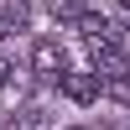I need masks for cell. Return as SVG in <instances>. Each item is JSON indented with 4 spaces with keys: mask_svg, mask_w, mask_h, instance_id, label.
Masks as SVG:
<instances>
[{
    "mask_svg": "<svg viewBox=\"0 0 130 130\" xmlns=\"http://www.w3.org/2000/svg\"><path fill=\"white\" fill-rule=\"evenodd\" d=\"M31 68H37L42 78H62V73H68V52H62L52 37H42L37 47H31Z\"/></svg>",
    "mask_w": 130,
    "mask_h": 130,
    "instance_id": "cell-1",
    "label": "cell"
},
{
    "mask_svg": "<svg viewBox=\"0 0 130 130\" xmlns=\"http://www.w3.org/2000/svg\"><path fill=\"white\" fill-rule=\"evenodd\" d=\"M99 89H104L99 73H62V94H68L73 104H94V99H99Z\"/></svg>",
    "mask_w": 130,
    "mask_h": 130,
    "instance_id": "cell-2",
    "label": "cell"
},
{
    "mask_svg": "<svg viewBox=\"0 0 130 130\" xmlns=\"http://www.w3.org/2000/svg\"><path fill=\"white\" fill-rule=\"evenodd\" d=\"M5 130H47V109H21V120H10Z\"/></svg>",
    "mask_w": 130,
    "mask_h": 130,
    "instance_id": "cell-3",
    "label": "cell"
},
{
    "mask_svg": "<svg viewBox=\"0 0 130 130\" xmlns=\"http://www.w3.org/2000/svg\"><path fill=\"white\" fill-rule=\"evenodd\" d=\"M5 83H10V57L0 52V89H5Z\"/></svg>",
    "mask_w": 130,
    "mask_h": 130,
    "instance_id": "cell-4",
    "label": "cell"
},
{
    "mask_svg": "<svg viewBox=\"0 0 130 130\" xmlns=\"http://www.w3.org/2000/svg\"><path fill=\"white\" fill-rule=\"evenodd\" d=\"M120 5H130V0H120Z\"/></svg>",
    "mask_w": 130,
    "mask_h": 130,
    "instance_id": "cell-5",
    "label": "cell"
}]
</instances>
